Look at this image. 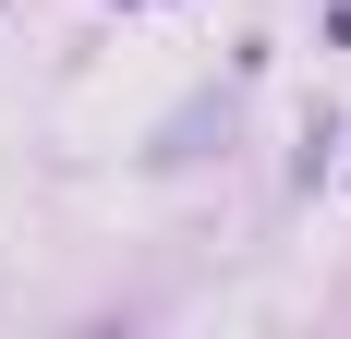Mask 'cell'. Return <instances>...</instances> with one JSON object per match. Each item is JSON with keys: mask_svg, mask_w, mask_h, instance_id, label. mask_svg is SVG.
Returning <instances> with one entry per match:
<instances>
[{"mask_svg": "<svg viewBox=\"0 0 351 339\" xmlns=\"http://www.w3.org/2000/svg\"><path fill=\"white\" fill-rule=\"evenodd\" d=\"M339 49H351V0H339Z\"/></svg>", "mask_w": 351, "mask_h": 339, "instance_id": "cell-1", "label": "cell"}]
</instances>
